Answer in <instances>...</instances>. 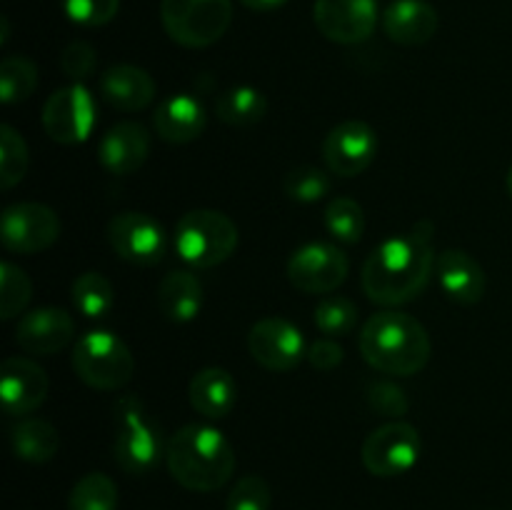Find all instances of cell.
I'll return each mask as SVG.
<instances>
[{
  "label": "cell",
  "instance_id": "32",
  "mask_svg": "<svg viewBox=\"0 0 512 510\" xmlns=\"http://www.w3.org/2000/svg\"><path fill=\"white\" fill-rule=\"evenodd\" d=\"M30 298H33V280L23 268L5 260L0 265V318L13 320L15 315L25 313Z\"/></svg>",
  "mask_w": 512,
  "mask_h": 510
},
{
  "label": "cell",
  "instance_id": "7",
  "mask_svg": "<svg viewBox=\"0 0 512 510\" xmlns=\"http://www.w3.org/2000/svg\"><path fill=\"white\" fill-rule=\"evenodd\" d=\"M160 20L173 43L208 48L228 33L233 0H163Z\"/></svg>",
  "mask_w": 512,
  "mask_h": 510
},
{
  "label": "cell",
  "instance_id": "19",
  "mask_svg": "<svg viewBox=\"0 0 512 510\" xmlns=\"http://www.w3.org/2000/svg\"><path fill=\"white\" fill-rule=\"evenodd\" d=\"M440 15L428 0H393L383 10V30L393 43L415 48L438 33Z\"/></svg>",
  "mask_w": 512,
  "mask_h": 510
},
{
  "label": "cell",
  "instance_id": "38",
  "mask_svg": "<svg viewBox=\"0 0 512 510\" xmlns=\"http://www.w3.org/2000/svg\"><path fill=\"white\" fill-rule=\"evenodd\" d=\"M370 408L380 415H388V418H403L408 413V398H405L403 390L393 383H373L365 393Z\"/></svg>",
  "mask_w": 512,
  "mask_h": 510
},
{
  "label": "cell",
  "instance_id": "6",
  "mask_svg": "<svg viewBox=\"0 0 512 510\" xmlns=\"http://www.w3.org/2000/svg\"><path fill=\"white\" fill-rule=\"evenodd\" d=\"M73 370L95 390H120L135 373V358L123 338L110 330H90L75 343Z\"/></svg>",
  "mask_w": 512,
  "mask_h": 510
},
{
  "label": "cell",
  "instance_id": "20",
  "mask_svg": "<svg viewBox=\"0 0 512 510\" xmlns=\"http://www.w3.org/2000/svg\"><path fill=\"white\" fill-rule=\"evenodd\" d=\"M435 275L450 300L460 305H475L485 295V270L470 253L448 248L435 260Z\"/></svg>",
  "mask_w": 512,
  "mask_h": 510
},
{
  "label": "cell",
  "instance_id": "11",
  "mask_svg": "<svg viewBox=\"0 0 512 510\" xmlns=\"http://www.w3.org/2000/svg\"><path fill=\"white\" fill-rule=\"evenodd\" d=\"M95 120V100L85 85L75 83L68 88H60L45 100L43 108V128L50 140L60 145H75L88 140L93 133Z\"/></svg>",
  "mask_w": 512,
  "mask_h": 510
},
{
  "label": "cell",
  "instance_id": "18",
  "mask_svg": "<svg viewBox=\"0 0 512 510\" xmlns=\"http://www.w3.org/2000/svg\"><path fill=\"white\" fill-rule=\"evenodd\" d=\"M150 155V133L135 120L113 125L100 138L98 160L110 175H130L143 168Z\"/></svg>",
  "mask_w": 512,
  "mask_h": 510
},
{
  "label": "cell",
  "instance_id": "26",
  "mask_svg": "<svg viewBox=\"0 0 512 510\" xmlns=\"http://www.w3.org/2000/svg\"><path fill=\"white\" fill-rule=\"evenodd\" d=\"M268 113V100L253 85H235L215 100V115L233 128H250Z\"/></svg>",
  "mask_w": 512,
  "mask_h": 510
},
{
  "label": "cell",
  "instance_id": "41",
  "mask_svg": "<svg viewBox=\"0 0 512 510\" xmlns=\"http://www.w3.org/2000/svg\"><path fill=\"white\" fill-rule=\"evenodd\" d=\"M505 185H508V193L512 195V165H510V170H508V178H505Z\"/></svg>",
  "mask_w": 512,
  "mask_h": 510
},
{
  "label": "cell",
  "instance_id": "37",
  "mask_svg": "<svg viewBox=\"0 0 512 510\" xmlns=\"http://www.w3.org/2000/svg\"><path fill=\"white\" fill-rule=\"evenodd\" d=\"M95 63H98V58H95L93 45L85 43V40H73V43L65 45V50L60 53V68H63V73L68 75L70 80H75V83L90 78L95 70Z\"/></svg>",
  "mask_w": 512,
  "mask_h": 510
},
{
  "label": "cell",
  "instance_id": "3",
  "mask_svg": "<svg viewBox=\"0 0 512 510\" xmlns=\"http://www.w3.org/2000/svg\"><path fill=\"white\" fill-rule=\"evenodd\" d=\"M430 353L433 345L425 325L400 310L370 315L360 330V355L378 373L408 378L428 365Z\"/></svg>",
  "mask_w": 512,
  "mask_h": 510
},
{
  "label": "cell",
  "instance_id": "5",
  "mask_svg": "<svg viewBox=\"0 0 512 510\" xmlns=\"http://www.w3.org/2000/svg\"><path fill=\"white\" fill-rule=\"evenodd\" d=\"M238 228L220 210L198 208L185 213L175 228V248L188 265L200 270L225 263L238 248Z\"/></svg>",
  "mask_w": 512,
  "mask_h": 510
},
{
  "label": "cell",
  "instance_id": "15",
  "mask_svg": "<svg viewBox=\"0 0 512 510\" xmlns=\"http://www.w3.org/2000/svg\"><path fill=\"white\" fill-rule=\"evenodd\" d=\"M375 0H315L313 20L323 38L338 45H355L368 40L378 25Z\"/></svg>",
  "mask_w": 512,
  "mask_h": 510
},
{
  "label": "cell",
  "instance_id": "31",
  "mask_svg": "<svg viewBox=\"0 0 512 510\" xmlns=\"http://www.w3.org/2000/svg\"><path fill=\"white\" fill-rule=\"evenodd\" d=\"M30 165L28 143L13 125H0V188L10 190L25 178Z\"/></svg>",
  "mask_w": 512,
  "mask_h": 510
},
{
  "label": "cell",
  "instance_id": "25",
  "mask_svg": "<svg viewBox=\"0 0 512 510\" xmlns=\"http://www.w3.org/2000/svg\"><path fill=\"white\" fill-rule=\"evenodd\" d=\"M13 443L15 458L25 460V463L43 465L58 455L60 450V433L55 430L53 423L43 418H25L20 420L10 435Z\"/></svg>",
  "mask_w": 512,
  "mask_h": 510
},
{
  "label": "cell",
  "instance_id": "34",
  "mask_svg": "<svg viewBox=\"0 0 512 510\" xmlns=\"http://www.w3.org/2000/svg\"><path fill=\"white\" fill-rule=\"evenodd\" d=\"M283 193L293 203H318V200H323L330 193V178L325 170L313 168V165L293 168L285 175Z\"/></svg>",
  "mask_w": 512,
  "mask_h": 510
},
{
  "label": "cell",
  "instance_id": "28",
  "mask_svg": "<svg viewBox=\"0 0 512 510\" xmlns=\"http://www.w3.org/2000/svg\"><path fill=\"white\" fill-rule=\"evenodd\" d=\"M38 68L25 55H8L0 63V100L5 105H18L28 100L38 88Z\"/></svg>",
  "mask_w": 512,
  "mask_h": 510
},
{
  "label": "cell",
  "instance_id": "35",
  "mask_svg": "<svg viewBox=\"0 0 512 510\" xmlns=\"http://www.w3.org/2000/svg\"><path fill=\"white\" fill-rule=\"evenodd\" d=\"M273 493H270L268 480L260 475H245L230 490L225 500V510H270Z\"/></svg>",
  "mask_w": 512,
  "mask_h": 510
},
{
  "label": "cell",
  "instance_id": "29",
  "mask_svg": "<svg viewBox=\"0 0 512 510\" xmlns=\"http://www.w3.org/2000/svg\"><path fill=\"white\" fill-rule=\"evenodd\" d=\"M118 485L105 473H88L73 485L68 510H118Z\"/></svg>",
  "mask_w": 512,
  "mask_h": 510
},
{
  "label": "cell",
  "instance_id": "33",
  "mask_svg": "<svg viewBox=\"0 0 512 510\" xmlns=\"http://www.w3.org/2000/svg\"><path fill=\"white\" fill-rule=\"evenodd\" d=\"M315 325L325 335H348L358 325V308L350 298L328 295L315 305Z\"/></svg>",
  "mask_w": 512,
  "mask_h": 510
},
{
  "label": "cell",
  "instance_id": "30",
  "mask_svg": "<svg viewBox=\"0 0 512 510\" xmlns=\"http://www.w3.org/2000/svg\"><path fill=\"white\" fill-rule=\"evenodd\" d=\"M323 223L325 230H328L335 240L348 245L358 243L365 233L363 208H360L358 200L345 198V195H338V198H333L325 205Z\"/></svg>",
  "mask_w": 512,
  "mask_h": 510
},
{
  "label": "cell",
  "instance_id": "27",
  "mask_svg": "<svg viewBox=\"0 0 512 510\" xmlns=\"http://www.w3.org/2000/svg\"><path fill=\"white\" fill-rule=\"evenodd\" d=\"M73 305L78 313H83L85 318L90 320H103L113 313L115 308V288L103 273H95V270H88V273L78 275L73 283Z\"/></svg>",
  "mask_w": 512,
  "mask_h": 510
},
{
  "label": "cell",
  "instance_id": "8",
  "mask_svg": "<svg viewBox=\"0 0 512 510\" xmlns=\"http://www.w3.org/2000/svg\"><path fill=\"white\" fill-rule=\"evenodd\" d=\"M420 450H423V440H420L418 428L405 420H393L375 428L365 438L360 458L375 478H398L418 463Z\"/></svg>",
  "mask_w": 512,
  "mask_h": 510
},
{
  "label": "cell",
  "instance_id": "2",
  "mask_svg": "<svg viewBox=\"0 0 512 510\" xmlns=\"http://www.w3.org/2000/svg\"><path fill=\"white\" fill-rule=\"evenodd\" d=\"M165 463L178 485L193 493L220 490L235 473V450L213 425L190 423L170 435Z\"/></svg>",
  "mask_w": 512,
  "mask_h": 510
},
{
  "label": "cell",
  "instance_id": "10",
  "mask_svg": "<svg viewBox=\"0 0 512 510\" xmlns=\"http://www.w3.org/2000/svg\"><path fill=\"white\" fill-rule=\"evenodd\" d=\"M108 243L115 255L133 265H158L168 250L165 228L148 213L125 210L108 223Z\"/></svg>",
  "mask_w": 512,
  "mask_h": 510
},
{
  "label": "cell",
  "instance_id": "39",
  "mask_svg": "<svg viewBox=\"0 0 512 510\" xmlns=\"http://www.w3.org/2000/svg\"><path fill=\"white\" fill-rule=\"evenodd\" d=\"M343 355L345 353L340 348V343H335L330 338H320L308 348V363L315 370H335L343 363Z\"/></svg>",
  "mask_w": 512,
  "mask_h": 510
},
{
  "label": "cell",
  "instance_id": "14",
  "mask_svg": "<svg viewBox=\"0 0 512 510\" xmlns=\"http://www.w3.org/2000/svg\"><path fill=\"white\" fill-rule=\"evenodd\" d=\"M248 350L255 363L273 373H285L293 370L308 358L305 338L298 325L285 318H263L250 328Z\"/></svg>",
  "mask_w": 512,
  "mask_h": 510
},
{
  "label": "cell",
  "instance_id": "36",
  "mask_svg": "<svg viewBox=\"0 0 512 510\" xmlns=\"http://www.w3.org/2000/svg\"><path fill=\"white\" fill-rule=\"evenodd\" d=\"M63 10L83 28H100L118 15L120 0H63Z\"/></svg>",
  "mask_w": 512,
  "mask_h": 510
},
{
  "label": "cell",
  "instance_id": "4",
  "mask_svg": "<svg viewBox=\"0 0 512 510\" xmlns=\"http://www.w3.org/2000/svg\"><path fill=\"white\" fill-rule=\"evenodd\" d=\"M165 445L160 425L138 395L130 393L115 400L113 455L123 473L135 478L148 475L165 455Z\"/></svg>",
  "mask_w": 512,
  "mask_h": 510
},
{
  "label": "cell",
  "instance_id": "12",
  "mask_svg": "<svg viewBox=\"0 0 512 510\" xmlns=\"http://www.w3.org/2000/svg\"><path fill=\"white\" fill-rule=\"evenodd\" d=\"M350 263L338 245L305 243L290 255L288 280L308 295H328L348 278Z\"/></svg>",
  "mask_w": 512,
  "mask_h": 510
},
{
  "label": "cell",
  "instance_id": "22",
  "mask_svg": "<svg viewBox=\"0 0 512 510\" xmlns=\"http://www.w3.org/2000/svg\"><path fill=\"white\" fill-rule=\"evenodd\" d=\"M100 95L123 113H138L155 100V80L138 65H113L100 75Z\"/></svg>",
  "mask_w": 512,
  "mask_h": 510
},
{
  "label": "cell",
  "instance_id": "24",
  "mask_svg": "<svg viewBox=\"0 0 512 510\" xmlns=\"http://www.w3.org/2000/svg\"><path fill=\"white\" fill-rule=\"evenodd\" d=\"M158 308L170 323H190L203 308V283L188 270H173L160 280Z\"/></svg>",
  "mask_w": 512,
  "mask_h": 510
},
{
  "label": "cell",
  "instance_id": "17",
  "mask_svg": "<svg viewBox=\"0 0 512 510\" xmlns=\"http://www.w3.org/2000/svg\"><path fill=\"white\" fill-rule=\"evenodd\" d=\"M75 320L63 308H35L23 313L15 325V340L30 355H53L70 345Z\"/></svg>",
  "mask_w": 512,
  "mask_h": 510
},
{
  "label": "cell",
  "instance_id": "40",
  "mask_svg": "<svg viewBox=\"0 0 512 510\" xmlns=\"http://www.w3.org/2000/svg\"><path fill=\"white\" fill-rule=\"evenodd\" d=\"M240 3H243L245 8H250V10H260V13H268V10L283 8L288 0H240Z\"/></svg>",
  "mask_w": 512,
  "mask_h": 510
},
{
  "label": "cell",
  "instance_id": "13",
  "mask_svg": "<svg viewBox=\"0 0 512 510\" xmlns=\"http://www.w3.org/2000/svg\"><path fill=\"white\" fill-rule=\"evenodd\" d=\"M380 150L378 133L363 120H345L335 125L323 140V160L340 178H355L373 165Z\"/></svg>",
  "mask_w": 512,
  "mask_h": 510
},
{
  "label": "cell",
  "instance_id": "23",
  "mask_svg": "<svg viewBox=\"0 0 512 510\" xmlns=\"http://www.w3.org/2000/svg\"><path fill=\"white\" fill-rule=\"evenodd\" d=\"M190 405L195 413H200L208 420L228 418L233 413L235 403H238V383H235L233 373L218 365L198 370L190 380L188 388Z\"/></svg>",
  "mask_w": 512,
  "mask_h": 510
},
{
  "label": "cell",
  "instance_id": "9",
  "mask_svg": "<svg viewBox=\"0 0 512 510\" xmlns=\"http://www.w3.org/2000/svg\"><path fill=\"white\" fill-rule=\"evenodd\" d=\"M58 213L43 203H13L0 218V240L5 250L18 255H33L48 250L60 238Z\"/></svg>",
  "mask_w": 512,
  "mask_h": 510
},
{
  "label": "cell",
  "instance_id": "1",
  "mask_svg": "<svg viewBox=\"0 0 512 510\" xmlns=\"http://www.w3.org/2000/svg\"><path fill=\"white\" fill-rule=\"evenodd\" d=\"M433 235V223L420 220L408 233L383 240L363 263L360 280L368 300L385 308L413 303L428 285L438 260Z\"/></svg>",
  "mask_w": 512,
  "mask_h": 510
},
{
  "label": "cell",
  "instance_id": "16",
  "mask_svg": "<svg viewBox=\"0 0 512 510\" xmlns=\"http://www.w3.org/2000/svg\"><path fill=\"white\" fill-rule=\"evenodd\" d=\"M50 380L48 373L35 360L13 355L3 360L0 368V398H3L5 413L20 418L38 410L48 398Z\"/></svg>",
  "mask_w": 512,
  "mask_h": 510
},
{
  "label": "cell",
  "instance_id": "21",
  "mask_svg": "<svg viewBox=\"0 0 512 510\" xmlns=\"http://www.w3.org/2000/svg\"><path fill=\"white\" fill-rule=\"evenodd\" d=\"M205 123V108L198 98L188 93H175L165 98L158 105L153 115V128L160 135V140L173 145L193 143L203 135Z\"/></svg>",
  "mask_w": 512,
  "mask_h": 510
}]
</instances>
